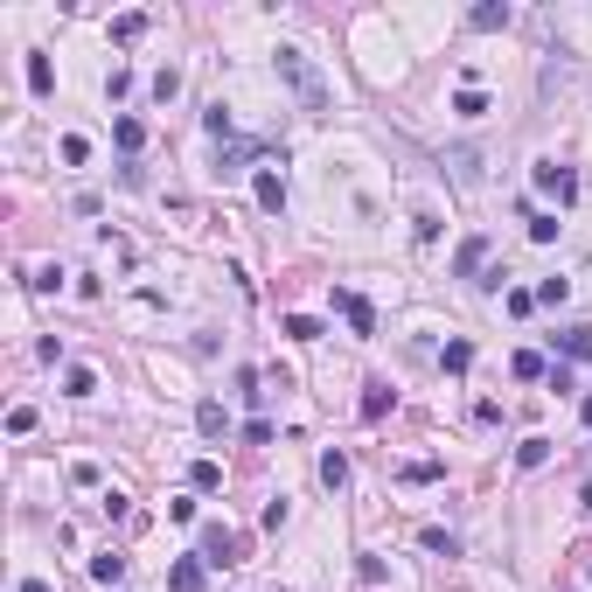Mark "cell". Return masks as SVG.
<instances>
[{
    "label": "cell",
    "instance_id": "obj_28",
    "mask_svg": "<svg viewBox=\"0 0 592 592\" xmlns=\"http://www.w3.org/2000/svg\"><path fill=\"white\" fill-rule=\"evenodd\" d=\"M63 383H70V398H91V390H98V377H91L84 363H77V370H70V377H63Z\"/></svg>",
    "mask_w": 592,
    "mask_h": 592
},
{
    "label": "cell",
    "instance_id": "obj_22",
    "mask_svg": "<svg viewBox=\"0 0 592 592\" xmlns=\"http://www.w3.org/2000/svg\"><path fill=\"white\" fill-rule=\"evenodd\" d=\"M321 481H327V488L349 481V453H321Z\"/></svg>",
    "mask_w": 592,
    "mask_h": 592
},
{
    "label": "cell",
    "instance_id": "obj_26",
    "mask_svg": "<svg viewBox=\"0 0 592 592\" xmlns=\"http://www.w3.org/2000/svg\"><path fill=\"white\" fill-rule=\"evenodd\" d=\"M446 161H453L460 182H474V175H481V154H467V147H460V154H446Z\"/></svg>",
    "mask_w": 592,
    "mask_h": 592
},
{
    "label": "cell",
    "instance_id": "obj_9",
    "mask_svg": "<svg viewBox=\"0 0 592 592\" xmlns=\"http://www.w3.org/2000/svg\"><path fill=\"white\" fill-rule=\"evenodd\" d=\"M481 258H488V238H467V244H460V258H453V279H474Z\"/></svg>",
    "mask_w": 592,
    "mask_h": 592
},
{
    "label": "cell",
    "instance_id": "obj_13",
    "mask_svg": "<svg viewBox=\"0 0 592 592\" xmlns=\"http://www.w3.org/2000/svg\"><path fill=\"white\" fill-rule=\"evenodd\" d=\"M558 349H565L571 363H592V327H565V335H558Z\"/></svg>",
    "mask_w": 592,
    "mask_h": 592
},
{
    "label": "cell",
    "instance_id": "obj_29",
    "mask_svg": "<svg viewBox=\"0 0 592 592\" xmlns=\"http://www.w3.org/2000/svg\"><path fill=\"white\" fill-rule=\"evenodd\" d=\"M565 293H571V279H543V286H537V300H543V307H558Z\"/></svg>",
    "mask_w": 592,
    "mask_h": 592
},
{
    "label": "cell",
    "instance_id": "obj_14",
    "mask_svg": "<svg viewBox=\"0 0 592 592\" xmlns=\"http://www.w3.org/2000/svg\"><path fill=\"white\" fill-rule=\"evenodd\" d=\"M28 91H35V98H49V91H56V70H49V56H28Z\"/></svg>",
    "mask_w": 592,
    "mask_h": 592
},
{
    "label": "cell",
    "instance_id": "obj_8",
    "mask_svg": "<svg viewBox=\"0 0 592 592\" xmlns=\"http://www.w3.org/2000/svg\"><path fill=\"white\" fill-rule=\"evenodd\" d=\"M195 426H202V439H230V418H223V404H216V398L195 404Z\"/></svg>",
    "mask_w": 592,
    "mask_h": 592
},
{
    "label": "cell",
    "instance_id": "obj_23",
    "mask_svg": "<svg viewBox=\"0 0 592 592\" xmlns=\"http://www.w3.org/2000/svg\"><path fill=\"white\" fill-rule=\"evenodd\" d=\"M558 230H565L558 216H530V244H558Z\"/></svg>",
    "mask_w": 592,
    "mask_h": 592
},
{
    "label": "cell",
    "instance_id": "obj_7",
    "mask_svg": "<svg viewBox=\"0 0 592 592\" xmlns=\"http://www.w3.org/2000/svg\"><path fill=\"white\" fill-rule=\"evenodd\" d=\"M467 22L481 28V35H495V28H509L516 14H509V0H481V7H474V14H467Z\"/></svg>",
    "mask_w": 592,
    "mask_h": 592
},
{
    "label": "cell",
    "instance_id": "obj_17",
    "mask_svg": "<svg viewBox=\"0 0 592 592\" xmlns=\"http://www.w3.org/2000/svg\"><path fill=\"white\" fill-rule=\"evenodd\" d=\"M439 363H446L453 377H467V363H474V342H446V349H439Z\"/></svg>",
    "mask_w": 592,
    "mask_h": 592
},
{
    "label": "cell",
    "instance_id": "obj_24",
    "mask_svg": "<svg viewBox=\"0 0 592 592\" xmlns=\"http://www.w3.org/2000/svg\"><path fill=\"white\" fill-rule=\"evenodd\" d=\"M383 411H390V390H383V383H370V390H363V418H383Z\"/></svg>",
    "mask_w": 592,
    "mask_h": 592
},
{
    "label": "cell",
    "instance_id": "obj_5",
    "mask_svg": "<svg viewBox=\"0 0 592 592\" xmlns=\"http://www.w3.org/2000/svg\"><path fill=\"white\" fill-rule=\"evenodd\" d=\"M202 571H210V565H202L195 551H189V558H175V565H167V592H202Z\"/></svg>",
    "mask_w": 592,
    "mask_h": 592
},
{
    "label": "cell",
    "instance_id": "obj_31",
    "mask_svg": "<svg viewBox=\"0 0 592 592\" xmlns=\"http://www.w3.org/2000/svg\"><path fill=\"white\" fill-rule=\"evenodd\" d=\"M586 432H592V398H586Z\"/></svg>",
    "mask_w": 592,
    "mask_h": 592
},
{
    "label": "cell",
    "instance_id": "obj_1",
    "mask_svg": "<svg viewBox=\"0 0 592 592\" xmlns=\"http://www.w3.org/2000/svg\"><path fill=\"white\" fill-rule=\"evenodd\" d=\"M272 63H279V77L300 91V105H307V112H327V105H335V98H327V84H321V70H314L300 49H279Z\"/></svg>",
    "mask_w": 592,
    "mask_h": 592
},
{
    "label": "cell",
    "instance_id": "obj_4",
    "mask_svg": "<svg viewBox=\"0 0 592 592\" xmlns=\"http://www.w3.org/2000/svg\"><path fill=\"white\" fill-rule=\"evenodd\" d=\"M537 189L558 195V202H571V195H579V175H571V167H558V161H537Z\"/></svg>",
    "mask_w": 592,
    "mask_h": 592
},
{
    "label": "cell",
    "instance_id": "obj_10",
    "mask_svg": "<svg viewBox=\"0 0 592 592\" xmlns=\"http://www.w3.org/2000/svg\"><path fill=\"white\" fill-rule=\"evenodd\" d=\"M543 460H551V439H537V432H530V439L516 446V467H523V474H537Z\"/></svg>",
    "mask_w": 592,
    "mask_h": 592
},
{
    "label": "cell",
    "instance_id": "obj_27",
    "mask_svg": "<svg viewBox=\"0 0 592 592\" xmlns=\"http://www.w3.org/2000/svg\"><path fill=\"white\" fill-rule=\"evenodd\" d=\"M63 161H70V167H84V161H91V139H84V133H70V139H63Z\"/></svg>",
    "mask_w": 592,
    "mask_h": 592
},
{
    "label": "cell",
    "instance_id": "obj_16",
    "mask_svg": "<svg viewBox=\"0 0 592 592\" xmlns=\"http://www.w3.org/2000/svg\"><path fill=\"white\" fill-rule=\"evenodd\" d=\"M189 481H195V495H216V488H223V467H216V460H195Z\"/></svg>",
    "mask_w": 592,
    "mask_h": 592
},
{
    "label": "cell",
    "instance_id": "obj_3",
    "mask_svg": "<svg viewBox=\"0 0 592 592\" xmlns=\"http://www.w3.org/2000/svg\"><path fill=\"white\" fill-rule=\"evenodd\" d=\"M251 189H258V210L265 216H286V175H279V167H258Z\"/></svg>",
    "mask_w": 592,
    "mask_h": 592
},
{
    "label": "cell",
    "instance_id": "obj_19",
    "mask_svg": "<svg viewBox=\"0 0 592 592\" xmlns=\"http://www.w3.org/2000/svg\"><path fill=\"white\" fill-rule=\"evenodd\" d=\"M509 370H516V377H523V383L551 377V370H543V355H537V349H523V355H516V363H509Z\"/></svg>",
    "mask_w": 592,
    "mask_h": 592
},
{
    "label": "cell",
    "instance_id": "obj_6",
    "mask_svg": "<svg viewBox=\"0 0 592 592\" xmlns=\"http://www.w3.org/2000/svg\"><path fill=\"white\" fill-rule=\"evenodd\" d=\"M335 300H342V314H349L355 335H377V307H370L363 293H335Z\"/></svg>",
    "mask_w": 592,
    "mask_h": 592
},
{
    "label": "cell",
    "instance_id": "obj_30",
    "mask_svg": "<svg viewBox=\"0 0 592 592\" xmlns=\"http://www.w3.org/2000/svg\"><path fill=\"white\" fill-rule=\"evenodd\" d=\"M22 592H49V586H42V579H28V586H22Z\"/></svg>",
    "mask_w": 592,
    "mask_h": 592
},
{
    "label": "cell",
    "instance_id": "obj_11",
    "mask_svg": "<svg viewBox=\"0 0 592 592\" xmlns=\"http://www.w3.org/2000/svg\"><path fill=\"white\" fill-rule=\"evenodd\" d=\"M279 335H286V342H321V321H314V314H286Z\"/></svg>",
    "mask_w": 592,
    "mask_h": 592
},
{
    "label": "cell",
    "instance_id": "obj_2",
    "mask_svg": "<svg viewBox=\"0 0 592 592\" xmlns=\"http://www.w3.org/2000/svg\"><path fill=\"white\" fill-rule=\"evenodd\" d=\"M195 558H202V565H238V537H230L223 523H210V530H202V551H195Z\"/></svg>",
    "mask_w": 592,
    "mask_h": 592
},
{
    "label": "cell",
    "instance_id": "obj_12",
    "mask_svg": "<svg viewBox=\"0 0 592 592\" xmlns=\"http://www.w3.org/2000/svg\"><path fill=\"white\" fill-rule=\"evenodd\" d=\"M91 579H98V586H119V579H126V558H119V551H98V558H91Z\"/></svg>",
    "mask_w": 592,
    "mask_h": 592
},
{
    "label": "cell",
    "instance_id": "obj_21",
    "mask_svg": "<svg viewBox=\"0 0 592 592\" xmlns=\"http://www.w3.org/2000/svg\"><path fill=\"white\" fill-rule=\"evenodd\" d=\"M112 133H119V147H126V154H139V147H147V126H139V119H119Z\"/></svg>",
    "mask_w": 592,
    "mask_h": 592
},
{
    "label": "cell",
    "instance_id": "obj_18",
    "mask_svg": "<svg viewBox=\"0 0 592 592\" xmlns=\"http://www.w3.org/2000/svg\"><path fill=\"white\" fill-rule=\"evenodd\" d=\"M251 154H258V147H230V154H216V175H223V182H230V175H244V161H251Z\"/></svg>",
    "mask_w": 592,
    "mask_h": 592
},
{
    "label": "cell",
    "instance_id": "obj_15",
    "mask_svg": "<svg viewBox=\"0 0 592 592\" xmlns=\"http://www.w3.org/2000/svg\"><path fill=\"white\" fill-rule=\"evenodd\" d=\"M453 112H460V119H481V112H488V91L460 84V91H453Z\"/></svg>",
    "mask_w": 592,
    "mask_h": 592
},
{
    "label": "cell",
    "instance_id": "obj_25",
    "mask_svg": "<svg viewBox=\"0 0 592 592\" xmlns=\"http://www.w3.org/2000/svg\"><path fill=\"white\" fill-rule=\"evenodd\" d=\"M418 543H426V551H439V558H460V543H453V530H426V537H418Z\"/></svg>",
    "mask_w": 592,
    "mask_h": 592
},
{
    "label": "cell",
    "instance_id": "obj_20",
    "mask_svg": "<svg viewBox=\"0 0 592 592\" xmlns=\"http://www.w3.org/2000/svg\"><path fill=\"white\" fill-rule=\"evenodd\" d=\"M139 35H147V14H119L112 22V42H139Z\"/></svg>",
    "mask_w": 592,
    "mask_h": 592
}]
</instances>
